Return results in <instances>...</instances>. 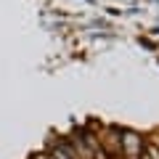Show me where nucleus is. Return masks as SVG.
Returning <instances> with one entry per match:
<instances>
[{
  "label": "nucleus",
  "mask_w": 159,
  "mask_h": 159,
  "mask_svg": "<svg viewBox=\"0 0 159 159\" xmlns=\"http://www.w3.org/2000/svg\"><path fill=\"white\" fill-rule=\"evenodd\" d=\"M119 151L125 154L127 159H141L143 154V138L133 130H125L119 133Z\"/></svg>",
  "instance_id": "f257e3e1"
},
{
  "label": "nucleus",
  "mask_w": 159,
  "mask_h": 159,
  "mask_svg": "<svg viewBox=\"0 0 159 159\" xmlns=\"http://www.w3.org/2000/svg\"><path fill=\"white\" fill-rule=\"evenodd\" d=\"M34 159H53V154H48V151H45V154H37Z\"/></svg>",
  "instance_id": "20e7f679"
},
{
  "label": "nucleus",
  "mask_w": 159,
  "mask_h": 159,
  "mask_svg": "<svg viewBox=\"0 0 159 159\" xmlns=\"http://www.w3.org/2000/svg\"><path fill=\"white\" fill-rule=\"evenodd\" d=\"M141 159H159V148L157 146H143Z\"/></svg>",
  "instance_id": "7ed1b4c3"
},
{
  "label": "nucleus",
  "mask_w": 159,
  "mask_h": 159,
  "mask_svg": "<svg viewBox=\"0 0 159 159\" xmlns=\"http://www.w3.org/2000/svg\"><path fill=\"white\" fill-rule=\"evenodd\" d=\"M53 159H80V157L74 154L72 143H58V146L53 148Z\"/></svg>",
  "instance_id": "f03ea898"
}]
</instances>
